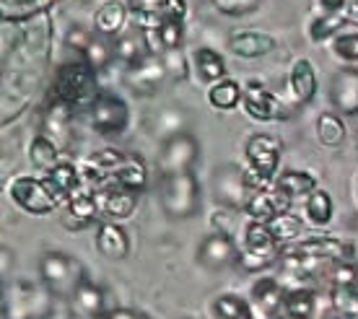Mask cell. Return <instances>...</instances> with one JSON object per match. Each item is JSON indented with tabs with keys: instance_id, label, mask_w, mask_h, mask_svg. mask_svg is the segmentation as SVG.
<instances>
[{
	"instance_id": "obj_48",
	"label": "cell",
	"mask_w": 358,
	"mask_h": 319,
	"mask_svg": "<svg viewBox=\"0 0 358 319\" xmlns=\"http://www.w3.org/2000/svg\"><path fill=\"white\" fill-rule=\"evenodd\" d=\"M104 319H148V317L135 309H112Z\"/></svg>"
},
{
	"instance_id": "obj_25",
	"label": "cell",
	"mask_w": 358,
	"mask_h": 319,
	"mask_svg": "<svg viewBox=\"0 0 358 319\" xmlns=\"http://www.w3.org/2000/svg\"><path fill=\"white\" fill-rule=\"evenodd\" d=\"M47 182L52 185V190L57 192V195L63 197V203H68L71 197H76L78 192H81V185H83V171L81 166H76L73 161H60L57 166L50 171V174H45Z\"/></svg>"
},
{
	"instance_id": "obj_17",
	"label": "cell",
	"mask_w": 358,
	"mask_h": 319,
	"mask_svg": "<svg viewBox=\"0 0 358 319\" xmlns=\"http://www.w3.org/2000/svg\"><path fill=\"white\" fill-rule=\"evenodd\" d=\"M73 112L76 109L52 99V104L42 115V135H47L60 151H65L73 141Z\"/></svg>"
},
{
	"instance_id": "obj_35",
	"label": "cell",
	"mask_w": 358,
	"mask_h": 319,
	"mask_svg": "<svg viewBox=\"0 0 358 319\" xmlns=\"http://www.w3.org/2000/svg\"><path fill=\"white\" fill-rule=\"evenodd\" d=\"M335 215V203L327 190H314L306 197V221L312 226H330Z\"/></svg>"
},
{
	"instance_id": "obj_38",
	"label": "cell",
	"mask_w": 358,
	"mask_h": 319,
	"mask_svg": "<svg viewBox=\"0 0 358 319\" xmlns=\"http://www.w3.org/2000/svg\"><path fill=\"white\" fill-rule=\"evenodd\" d=\"M83 60L89 62L91 68L96 73L101 71H107L109 65H112V60H117V55H115V42H109V39H104V36H94L91 39V45L89 50L81 55Z\"/></svg>"
},
{
	"instance_id": "obj_22",
	"label": "cell",
	"mask_w": 358,
	"mask_h": 319,
	"mask_svg": "<svg viewBox=\"0 0 358 319\" xmlns=\"http://www.w3.org/2000/svg\"><path fill=\"white\" fill-rule=\"evenodd\" d=\"M278 195L283 197L286 203L291 200H301V197H309L314 190H320L317 187V177L309 174V171H296V169H288L283 174H278L275 177V185H273Z\"/></svg>"
},
{
	"instance_id": "obj_2",
	"label": "cell",
	"mask_w": 358,
	"mask_h": 319,
	"mask_svg": "<svg viewBox=\"0 0 358 319\" xmlns=\"http://www.w3.org/2000/svg\"><path fill=\"white\" fill-rule=\"evenodd\" d=\"M99 94H101L99 91V73L83 57L63 62L55 71V80H52L55 101H63L71 109H83V106L91 109V104L96 101Z\"/></svg>"
},
{
	"instance_id": "obj_19",
	"label": "cell",
	"mask_w": 358,
	"mask_h": 319,
	"mask_svg": "<svg viewBox=\"0 0 358 319\" xmlns=\"http://www.w3.org/2000/svg\"><path fill=\"white\" fill-rule=\"evenodd\" d=\"M226 45L236 57L255 60V57H265L275 50V36L265 34V31H231Z\"/></svg>"
},
{
	"instance_id": "obj_20",
	"label": "cell",
	"mask_w": 358,
	"mask_h": 319,
	"mask_svg": "<svg viewBox=\"0 0 358 319\" xmlns=\"http://www.w3.org/2000/svg\"><path fill=\"white\" fill-rule=\"evenodd\" d=\"M99 213H101V208H99L96 192H78V195L65 203L63 223L73 231H81L96 221Z\"/></svg>"
},
{
	"instance_id": "obj_6",
	"label": "cell",
	"mask_w": 358,
	"mask_h": 319,
	"mask_svg": "<svg viewBox=\"0 0 358 319\" xmlns=\"http://www.w3.org/2000/svg\"><path fill=\"white\" fill-rule=\"evenodd\" d=\"M278 257H280V244L275 241L268 223H247L244 226V247L239 249V265L247 273H260L268 265L278 262Z\"/></svg>"
},
{
	"instance_id": "obj_42",
	"label": "cell",
	"mask_w": 358,
	"mask_h": 319,
	"mask_svg": "<svg viewBox=\"0 0 358 319\" xmlns=\"http://www.w3.org/2000/svg\"><path fill=\"white\" fill-rule=\"evenodd\" d=\"M159 39L164 45V55L171 52V50H182L185 45V21H162L159 27Z\"/></svg>"
},
{
	"instance_id": "obj_45",
	"label": "cell",
	"mask_w": 358,
	"mask_h": 319,
	"mask_svg": "<svg viewBox=\"0 0 358 319\" xmlns=\"http://www.w3.org/2000/svg\"><path fill=\"white\" fill-rule=\"evenodd\" d=\"M96 34H91L89 29L83 27H71L68 29V36H65V45H68V50H76V52H86L91 45V39H94Z\"/></svg>"
},
{
	"instance_id": "obj_3",
	"label": "cell",
	"mask_w": 358,
	"mask_h": 319,
	"mask_svg": "<svg viewBox=\"0 0 358 319\" xmlns=\"http://www.w3.org/2000/svg\"><path fill=\"white\" fill-rule=\"evenodd\" d=\"M244 153H247V185H250L252 195L255 192H268L270 187L275 185V174L278 166H280V156H283V146L278 138L265 133L252 135L247 146H244Z\"/></svg>"
},
{
	"instance_id": "obj_34",
	"label": "cell",
	"mask_w": 358,
	"mask_h": 319,
	"mask_svg": "<svg viewBox=\"0 0 358 319\" xmlns=\"http://www.w3.org/2000/svg\"><path fill=\"white\" fill-rule=\"evenodd\" d=\"M242 99H244L242 83L234 78L218 80V83H213L210 91H208V101H210V106H215V109H234V106L242 104Z\"/></svg>"
},
{
	"instance_id": "obj_33",
	"label": "cell",
	"mask_w": 358,
	"mask_h": 319,
	"mask_svg": "<svg viewBox=\"0 0 358 319\" xmlns=\"http://www.w3.org/2000/svg\"><path fill=\"white\" fill-rule=\"evenodd\" d=\"M317 314V293L306 285L291 288L286 293V317L288 319H314Z\"/></svg>"
},
{
	"instance_id": "obj_49",
	"label": "cell",
	"mask_w": 358,
	"mask_h": 319,
	"mask_svg": "<svg viewBox=\"0 0 358 319\" xmlns=\"http://www.w3.org/2000/svg\"><path fill=\"white\" fill-rule=\"evenodd\" d=\"M350 0H320V6L324 8V13H341Z\"/></svg>"
},
{
	"instance_id": "obj_16",
	"label": "cell",
	"mask_w": 358,
	"mask_h": 319,
	"mask_svg": "<svg viewBox=\"0 0 358 319\" xmlns=\"http://www.w3.org/2000/svg\"><path fill=\"white\" fill-rule=\"evenodd\" d=\"M286 288L275 278H260L252 285L250 302L257 319H278L280 311H286Z\"/></svg>"
},
{
	"instance_id": "obj_44",
	"label": "cell",
	"mask_w": 358,
	"mask_h": 319,
	"mask_svg": "<svg viewBox=\"0 0 358 319\" xmlns=\"http://www.w3.org/2000/svg\"><path fill=\"white\" fill-rule=\"evenodd\" d=\"M332 50H335V55L341 60L348 62V65L358 62V34H338L335 42H332Z\"/></svg>"
},
{
	"instance_id": "obj_14",
	"label": "cell",
	"mask_w": 358,
	"mask_h": 319,
	"mask_svg": "<svg viewBox=\"0 0 358 319\" xmlns=\"http://www.w3.org/2000/svg\"><path fill=\"white\" fill-rule=\"evenodd\" d=\"M197 260L200 265H206L208 270H224V267L239 265V247L234 244L231 234L224 231H213L208 234L203 244L197 247Z\"/></svg>"
},
{
	"instance_id": "obj_51",
	"label": "cell",
	"mask_w": 358,
	"mask_h": 319,
	"mask_svg": "<svg viewBox=\"0 0 358 319\" xmlns=\"http://www.w3.org/2000/svg\"><path fill=\"white\" fill-rule=\"evenodd\" d=\"M335 319H348V317H335Z\"/></svg>"
},
{
	"instance_id": "obj_32",
	"label": "cell",
	"mask_w": 358,
	"mask_h": 319,
	"mask_svg": "<svg viewBox=\"0 0 358 319\" xmlns=\"http://www.w3.org/2000/svg\"><path fill=\"white\" fill-rule=\"evenodd\" d=\"M213 317L215 319H257L252 302L239 293H221L213 302Z\"/></svg>"
},
{
	"instance_id": "obj_8",
	"label": "cell",
	"mask_w": 358,
	"mask_h": 319,
	"mask_svg": "<svg viewBox=\"0 0 358 319\" xmlns=\"http://www.w3.org/2000/svg\"><path fill=\"white\" fill-rule=\"evenodd\" d=\"M291 252H296L299 257H304L314 270H320L332 262H350L353 260V244L335 236H309V239H299L294 244H286Z\"/></svg>"
},
{
	"instance_id": "obj_36",
	"label": "cell",
	"mask_w": 358,
	"mask_h": 319,
	"mask_svg": "<svg viewBox=\"0 0 358 319\" xmlns=\"http://www.w3.org/2000/svg\"><path fill=\"white\" fill-rule=\"evenodd\" d=\"M317 138H320V143L327 146V148L341 146V143L345 141V122H343V117L335 115V112L320 115V120H317Z\"/></svg>"
},
{
	"instance_id": "obj_11",
	"label": "cell",
	"mask_w": 358,
	"mask_h": 319,
	"mask_svg": "<svg viewBox=\"0 0 358 319\" xmlns=\"http://www.w3.org/2000/svg\"><path fill=\"white\" fill-rule=\"evenodd\" d=\"M197 153H200V143L192 133L182 130V133L166 135L162 143V153H159V166L164 174L192 171Z\"/></svg>"
},
{
	"instance_id": "obj_4",
	"label": "cell",
	"mask_w": 358,
	"mask_h": 319,
	"mask_svg": "<svg viewBox=\"0 0 358 319\" xmlns=\"http://www.w3.org/2000/svg\"><path fill=\"white\" fill-rule=\"evenodd\" d=\"M39 281L57 299H73V293L86 283V267L81 260L68 255V252L50 249L39 257Z\"/></svg>"
},
{
	"instance_id": "obj_12",
	"label": "cell",
	"mask_w": 358,
	"mask_h": 319,
	"mask_svg": "<svg viewBox=\"0 0 358 319\" xmlns=\"http://www.w3.org/2000/svg\"><path fill=\"white\" fill-rule=\"evenodd\" d=\"M244 112L257 120V122H273V120H286L288 109L280 104V99L273 91L265 89L262 80H250L244 86Z\"/></svg>"
},
{
	"instance_id": "obj_30",
	"label": "cell",
	"mask_w": 358,
	"mask_h": 319,
	"mask_svg": "<svg viewBox=\"0 0 358 319\" xmlns=\"http://www.w3.org/2000/svg\"><path fill=\"white\" fill-rule=\"evenodd\" d=\"M192 65H195L200 80H206V83H218V80L226 78L224 55L213 47H197L192 52Z\"/></svg>"
},
{
	"instance_id": "obj_31",
	"label": "cell",
	"mask_w": 358,
	"mask_h": 319,
	"mask_svg": "<svg viewBox=\"0 0 358 319\" xmlns=\"http://www.w3.org/2000/svg\"><path fill=\"white\" fill-rule=\"evenodd\" d=\"M60 153L63 151H60V148H57V146H55V143L42 133L29 143V161H31V166L39 169L42 174H50V171L63 161L60 159Z\"/></svg>"
},
{
	"instance_id": "obj_15",
	"label": "cell",
	"mask_w": 358,
	"mask_h": 319,
	"mask_svg": "<svg viewBox=\"0 0 358 319\" xmlns=\"http://www.w3.org/2000/svg\"><path fill=\"white\" fill-rule=\"evenodd\" d=\"M330 104L341 117L358 115V68L348 65L332 76Z\"/></svg>"
},
{
	"instance_id": "obj_26",
	"label": "cell",
	"mask_w": 358,
	"mask_h": 319,
	"mask_svg": "<svg viewBox=\"0 0 358 319\" xmlns=\"http://www.w3.org/2000/svg\"><path fill=\"white\" fill-rule=\"evenodd\" d=\"M286 208H288L286 200L278 195L275 190H268V192H255L250 197L247 208H244V213L255 223H273L280 213H286Z\"/></svg>"
},
{
	"instance_id": "obj_13",
	"label": "cell",
	"mask_w": 358,
	"mask_h": 319,
	"mask_svg": "<svg viewBox=\"0 0 358 319\" xmlns=\"http://www.w3.org/2000/svg\"><path fill=\"white\" fill-rule=\"evenodd\" d=\"M169 78V71H166V62L164 57H156V55H148L145 60L135 62L125 71V83L127 89L141 94V97H151L159 91L164 80Z\"/></svg>"
},
{
	"instance_id": "obj_5",
	"label": "cell",
	"mask_w": 358,
	"mask_h": 319,
	"mask_svg": "<svg viewBox=\"0 0 358 319\" xmlns=\"http://www.w3.org/2000/svg\"><path fill=\"white\" fill-rule=\"evenodd\" d=\"M162 208L169 218L185 221L200 213V185L192 171H182V174H164L162 179Z\"/></svg>"
},
{
	"instance_id": "obj_41",
	"label": "cell",
	"mask_w": 358,
	"mask_h": 319,
	"mask_svg": "<svg viewBox=\"0 0 358 319\" xmlns=\"http://www.w3.org/2000/svg\"><path fill=\"white\" fill-rule=\"evenodd\" d=\"M345 27V18L341 13H322L320 18H314L312 21V29H309V34H312L314 42H327L330 36H338V31Z\"/></svg>"
},
{
	"instance_id": "obj_24",
	"label": "cell",
	"mask_w": 358,
	"mask_h": 319,
	"mask_svg": "<svg viewBox=\"0 0 358 319\" xmlns=\"http://www.w3.org/2000/svg\"><path fill=\"white\" fill-rule=\"evenodd\" d=\"M96 249L109 260H125L130 255V236L117 221H107L96 231Z\"/></svg>"
},
{
	"instance_id": "obj_21",
	"label": "cell",
	"mask_w": 358,
	"mask_h": 319,
	"mask_svg": "<svg viewBox=\"0 0 358 319\" xmlns=\"http://www.w3.org/2000/svg\"><path fill=\"white\" fill-rule=\"evenodd\" d=\"M99 208L107 215L109 221H127L138 208V192L122 190V187H109V190H99Z\"/></svg>"
},
{
	"instance_id": "obj_29",
	"label": "cell",
	"mask_w": 358,
	"mask_h": 319,
	"mask_svg": "<svg viewBox=\"0 0 358 319\" xmlns=\"http://www.w3.org/2000/svg\"><path fill=\"white\" fill-rule=\"evenodd\" d=\"M148 182V171H145V164L138 156H127V161L117 169V174L109 179L107 185H101L99 190H109V187H122V190H130V192H141Z\"/></svg>"
},
{
	"instance_id": "obj_47",
	"label": "cell",
	"mask_w": 358,
	"mask_h": 319,
	"mask_svg": "<svg viewBox=\"0 0 358 319\" xmlns=\"http://www.w3.org/2000/svg\"><path fill=\"white\" fill-rule=\"evenodd\" d=\"M187 0H162L159 16L164 21H185L187 18Z\"/></svg>"
},
{
	"instance_id": "obj_23",
	"label": "cell",
	"mask_w": 358,
	"mask_h": 319,
	"mask_svg": "<svg viewBox=\"0 0 358 319\" xmlns=\"http://www.w3.org/2000/svg\"><path fill=\"white\" fill-rule=\"evenodd\" d=\"M71 304L81 317H89V319H104L109 314L107 293H104L101 285H96L94 281H89V278H86V283H83L78 291L73 293Z\"/></svg>"
},
{
	"instance_id": "obj_7",
	"label": "cell",
	"mask_w": 358,
	"mask_h": 319,
	"mask_svg": "<svg viewBox=\"0 0 358 319\" xmlns=\"http://www.w3.org/2000/svg\"><path fill=\"white\" fill-rule=\"evenodd\" d=\"M10 200L31 215H47L63 205V197L52 190L47 177H16L8 187Z\"/></svg>"
},
{
	"instance_id": "obj_43",
	"label": "cell",
	"mask_w": 358,
	"mask_h": 319,
	"mask_svg": "<svg viewBox=\"0 0 358 319\" xmlns=\"http://www.w3.org/2000/svg\"><path fill=\"white\" fill-rule=\"evenodd\" d=\"M210 3L224 16H244V13H252V10L260 8L262 0H210Z\"/></svg>"
},
{
	"instance_id": "obj_50",
	"label": "cell",
	"mask_w": 358,
	"mask_h": 319,
	"mask_svg": "<svg viewBox=\"0 0 358 319\" xmlns=\"http://www.w3.org/2000/svg\"><path fill=\"white\" fill-rule=\"evenodd\" d=\"M341 16L348 21V24H358V0H350L348 6L341 10Z\"/></svg>"
},
{
	"instance_id": "obj_27",
	"label": "cell",
	"mask_w": 358,
	"mask_h": 319,
	"mask_svg": "<svg viewBox=\"0 0 358 319\" xmlns=\"http://www.w3.org/2000/svg\"><path fill=\"white\" fill-rule=\"evenodd\" d=\"M288 89L301 104L312 101L314 94H317V68H314L312 60L301 57V60L294 62V68L288 73Z\"/></svg>"
},
{
	"instance_id": "obj_10",
	"label": "cell",
	"mask_w": 358,
	"mask_h": 319,
	"mask_svg": "<svg viewBox=\"0 0 358 319\" xmlns=\"http://www.w3.org/2000/svg\"><path fill=\"white\" fill-rule=\"evenodd\" d=\"M213 197L218 200V205L231 208V211H244L252 197V190L247 185V174L242 166L236 164H224L215 169L213 174Z\"/></svg>"
},
{
	"instance_id": "obj_37",
	"label": "cell",
	"mask_w": 358,
	"mask_h": 319,
	"mask_svg": "<svg viewBox=\"0 0 358 319\" xmlns=\"http://www.w3.org/2000/svg\"><path fill=\"white\" fill-rule=\"evenodd\" d=\"M270 231H273V236L280 247H286V244H294V241L301 239V229H304V221L294 215V213H280L275 221L268 223Z\"/></svg>"
},
{
	"instance_id": "obj_1",
	"label": "cell",
	"mask_w": 358,
	"mask_h": 319,
	"mask_svg": "<svg viewBox=\"0 0 358 319\" xmlns=\"http://www.w3.org/2000/svg\"><path fill=\"white\" fill-rule=\"evenodd\" d=\"M42 281L16 278L3 283V319H52L57 302Z\"/></svg>"
},
{
	"instance_id": "obj_18",
	"label": "cell",
	"mask_w": 358,
	"mask_h": 319,
	"mask_svg": "<svg viewBox=\"0 0 358 319\" xmlns=\"http://www.w3.org/2000/svg\"><path fill=\"white\" fill-rule=\"evenodd\" d=\"M127 21H130V10H127L125 3L122 0H107L94 13V31L104 39H117L127 29Z\"/></svg>"
},
{
	"instance_id": "obj_9",
	"label": "cell",
	"mask_w": 358,
	"mask_h": 319,
	"mask_svg": "<svg viewBox=\"0 0 358 319\" xmlns=\"http://www.w3.org/2000/svg\"><path fill=\"white\" fill-rule=\"evenodd\" d=\"M91 125L99 135H122L130 125V106L115 91H101L91 104Z\"/></svg>"
},
{
	"instance_id": "obj_39",
	"label": "cell",
	"mask_w": 358,
	"mask_h": 319,
	"mask_svg": "<svg viewBox=\"0 0 358 319\" xmlns=\"http://www.w3.org/2000/svg\"><path fill=\"white\" fill-rule=\"evenodd\" d=\"M322 278L330 288H358V267L353 262H332L322 267Z\"/></svg>"
},
{
	"instance_id": "obj_40",
	"label": "cell",
	"mask_w": 358,
	"mask_h": 319,
	"mask_svg": "<svg viewBox=\"0 0 358 319\" xmlns=\"http://www.w3.org/2000/svg\"><path fill=\"white\" fill-rule=\"evenodd\" d=\"M330 304L338 317L358 319V288H330Z\"/></svg>"
},
{
	"instance_id": "obj_28",
	"label": "cell",
	"mask_w": 358,
	"mask_h": 319,
	"mask_svg": "<svg viewBox=\"0 0 358 319\" xmlns=\"http://www.w3.org/2000/svg\"><path fill=\"white\" fill-rule=\"evenodd\" d=\"M115 55L117 60H122L130 68L135 62H141L148 57V45H145V34L141 27H133V29H125L122 34L115 39Z\"/></svg>"
},
{
	"instance_id": "obj_46",
	"label": "cell",
	"mask_w": 358,
	"mask_h": 319,
	"mask_svg": "<svg viewBox=\"0 0 358 319\" xmlns=\"http://www.w3.org/2000/svg\"><path fill=\"white\" fill-rule=\"evenodd\" d=\"M164 62H166L169 78H174V80L187 78V57L182 55V50H171V52H166L164 55Z\"/></svg>"
}]
</instances>
